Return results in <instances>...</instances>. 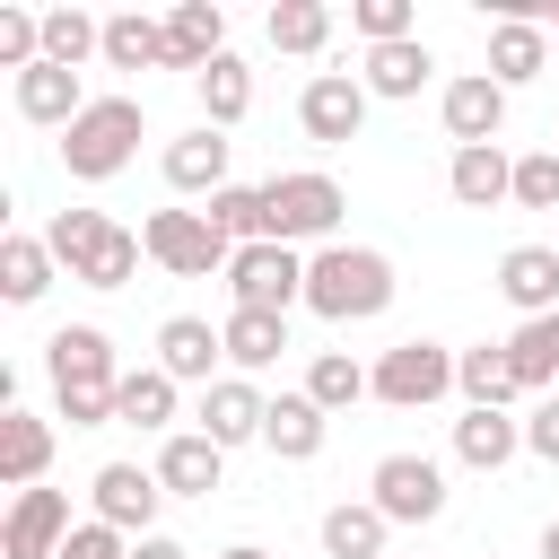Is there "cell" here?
Wrapping results in <instances>:
<instances>
[{
	"label": "cell",
	"mask_w": 559,
	"mask_h": 559,
	"mask_svg": "<svg viewBox=\"0 0 559 559\" xmlns=\"http://www.w3.org/2000/svg\"><path fill=\"white\" fill-rule=\"evenodd\" d=\"M44 367H52V402L70 428H105L114 419V393H122V367H114V341L96 323H61L44 341Z\"/></svg>",
	"instance_id": "obj_1"
},
{
	"label": "cell",
	"mask_w": 559,
	"mask_h": 559,
	"mask_svg": "<svg viewBox=\"0 0 559 559\" xmlns=\"http://www.w3.org/2000/svg\"><path fill=\"white\" fill-rule=\"evenodd\" d=\"M306 306L323 323H367L393 306V262L376 245H323V253H306Z\"/></svg>",
	"instance_id": "obj_2"
},
{
	"label": "cell",
	"mask_w": 559,
	"mask_h": 559,
	"mask_svg": "<svg viewBox=\"0 0 559 559\" xmlns=\"http://www.w3.org/2000/svg\"><path fill=\"white\" fill-rule=\"evenodd\" d=\"M44 245H52V262L70 271V280H87V288H131V271H140V236L131 227H114V218H96V210H61L52 227H44Z\"/></svg>",
	"instance_id": "obj_3"
},
{
	"label": "cell",
	"mask_w": 559,
	"mask_h": 559,
	"mask_svg": "<svg viewBox=\"0 0 559 559\" xmlns=\"http://www.w3.org/2000/svg\"><path fill=\"white\" fill-rule=\"evenodd\" d=\"M140 131H148V122H140V105H131V96H96V105L61 131V166H70L79 183H105V175H122V166H131Z\"/></svg>",
	"instance_id": "obj_4"
},
{
	"label": "cell",
	"mask_w": 559,
	"mask_h": 559,
	"mask_svg": "<svg viewBox=\"0 0 559 559\" xmlns=\"http://www.w3.org/2000/svg\"><path fill=\"white\" fill-rule=\"evenodd\" d=\"M262 210H271V245H332V227H341V210H349V192L332 183V175H314V166H297V175H271L262 183Z\"/></svg>",
	"instance_id": "obj_5"
},
{
	"label": "cell",
	"mask_w": 559,
	"mask_h": 559,
	"mask_svg": "<svg viewBox=\"0 0 559 559\" xmlns=\"http://www.w3.org/2000/svg\"><path fill=\"white\" fill-rule=\"evenodd\" d=\"M140 245H148V262L175 271V280H210V271L236 262V245L210 227V210H157V218L140 227Z\"/></svg>",
	"instance_id": "obj_6"
},
{
	"label": "cell",
	"mask_w": 559,
	"mask_h": 559,
	"mask_svg": "<svg viewBox=\"0 0 559 559\" xmlns=\"http://www.w3.org/2000/svg\"><path fill=\"white\" fill-rule=\"evenodd\" d=\"M367 507L384 515V524H437L445 515V472L428 463V454H384L376 472H367Z\"/></svg>",
	"instance_id": "obj_7"
},
{
	"label": "cell",
	"mask_w": 559,
	"mask_h": 559,
	"mask_svg": "<svg viewBox=\"0 0 559 559\" xmlns=\"http://www.w3.org/2000/svg\"><path fill=\"white\" fill-rule=\"evenodd\" d=\"M297 131H306L314 148H349V140L367 131V79H349V70H314L306 96H297Z\"/></svg>",
	"instance_id": "obj_8"
},
{
	"label": "cell",
	"mask_w": 559,
	"mask_h": 559,
	"mask_svg": "<svg viewBox=\"0 0 559 559\" xmlns=\"http://www.w3.org/2000/svg\"><path fill=\"white\" fill-rule=\"evenodd\" d=\"M227 288H236V306L288 314V306L306 297V253H297V245H245V253L227 262Z\"/></svg>",
	"instance_id": "obj_9"
},
{
	"label": "cell",
	"mask_w": 559,
	"mask_h": 559,
	"mask_svg": "<svg viewBox=\"0 0 559 559\" xmlns=\"http://www.w3.org/2000/svg\"><path fill=\"white\" fill-rule=\"evenodd\" d=\"M437 393H454V349H437V341H402V349L376 358V402H393V411H428Z\"/></svg>",
	"instance_id": "obj_10"
},
{
	"label": "cell",
	"mask_w": 559,
	"mask_h": 559,
	"mask_svg": "<svg viewBox=\"0 0 559 559\" xmlns=\"http://www.w3.org/2000/svg\"><path fill=\"white\" fill-rule=\"evenodd\" d=\"M87 489H96V524H114V533L148 542V524H157V498H166V480H157V472H140V463H105Z\"/></svg>",
	"instance_id": "obj_11"
},
{
	"label": "cell",
	"mask_w": 559,
	"mask_h": 559,
	"mask_svg": "<svg viewBox=\"0 0 559 559\" xmlns=\"http://www.w3.org/2000/svg\"><path fill=\"white\" fill-rule=\"evenodd\" d=\"M70 533H79V524H70V498H61V489H17V507H9V524H0V550H9V559H61Z\"/></svg>",
	"instance_id": "obj_12"
},
{
	"label": "cell",
	"mask_w": 559,
	"mask_h": 559,
	"mask_svg": "<svg viewBox=\"0 0 559 559\" xmlns=\"http://www.w3.org/2000/svg\"><path fill=\"white\" fill-rule=\"evenodd\" d=\"M437 114H445L454 148H489V140L507 131V87H498L489 70H472V79H454V87L437 96Z\"/></svg>",
	"instance_id": "obj_13"
},
{
	"label": "cell",
	"mask_w": 559,
	"mask_h": 559,
	"mask_svg": "<svg viewBox=\"0 0 559 559\" xmlns=\"http://www.w3.org/2000/svg\"><path fill=\"white\" fill-rule=\"evenodd\" d=\"M227 52V9L218 0H175V17H166V70H210Z\"/></svg>",
	"instance_id": "obj_14"
},
{
	"label": "cell",
	"mask_w": 559,
	"mask_h": 559,
	"mask_svg": "<svg viewBox=\"0 0 559 559\" xmlns=\"http://www.w3.org/2000/svg\"><path fill=\"white\" fill-rule=\"evenodd\" d=\"M87 105H96V96H87V87H79V70H61V61H35V70L17 79V114H26V122H44V131H70Z\"/></svg>",
	"instance_id": "obj_15"
},
{
	"label": "cell",
	"mask_w": 559,
	"mask_h": 559,
	"mask_svg": "<svg viewBox=\"0 0 559 559\" xmlns=\"http://www.w3.org/2000/svg\"><path fill=\"white\" fill-rule=\"evenodd\" d=\"M498 297L524 306V323L533 314H559V245H515L498 262Z\"/></svg>",
	"instance_id": "obj_16"
},
{
	"label": "cell",
	"mask_w": 559,
	"mask_h": 559,
	"mask_svg": "<svg viewBox=\"0 0 559 559\" xmlns=\"http://www.w3.org/2000/svg\"><path fill=\"white\" fill-rule=\"evenodd\" d=\"M550 70V26H533V17H498L489 26V79L515 96L524 79H542Z\"/></svg>",
	"instance_id": "obj_17"
},
{
	"label": "cell",
	"mask_w": 559,
	"mask_h": 559,
	"mask_svg": "<svg viewBox=\"0 0 559 559\" xmlns=\"http://www.w3.org/2000/svg\"><path fill=\"white\" fill-rule=\"evenodd\" d=\"M445 192H454L463 210H498V201H515V157H507L498 140H489V148H454Z\"/></svg>",
	"instance_id": "obj_18"
},
{
	"label": "cell",
	"mask_w": 559,
	"mask_h": 559,
	"mask_svg": "<svg viewBox=\"0 0 559 559\" xmlns=\"http://www.w3.org/2000/svg\"><path fill=\"white\" fill-rule=\"evenodd\" d=\"M210 358H227V341H218L201 314H166V323H157V367H166L175 384H201V393H210Z\"/></svg>",
	"instance_id": "obj_19"
},
{
	"label": "cell",
	"mask_w": 559,
	"mask_h": 559,
	"mask_svg": "<svg viewBox=\"0 0 559 559\" xmlns=\"http://www.w3.org/2000/svg\"><path fill=\"white\" fill-rule=\"evenodd\" d=\"M262 419H271V402H262L245 376H218V384L201 393V437H210V445H245V437H262Z\"/></svg>",
	"instance_id": "obj_20"
},
{
	"label": "cell",
	"mask_w": 559,
	"mask_h": 559,
	"mask_svg": "<svg viewBox=\"0 0 559 559\" xmlns=\"http://www.w3.org/2000/svg\"><path fill=\"white\" fill-rule=\"evenodd\" d=\"M323 419H332V411H323L314 393H280L271 419H262V445H271L280 463H314V454H323Z\"/></svg>",
	"instance_id": "obj_21"
},
{
	"label": "cell",
	"mask_w": 559,
	"mask_h": 559,
	"mask_svg": "<svg viewBox=\"0 0 559 559\" xmlns=\"http://www.w3.org/2000/svg\"><path fill=\"white\" fill-rule=\"evenodd\" d=\"M218 463H227V445H210L201 428L157 445V480H166V498H210V489H218Z\"/></svg>",
	"instance_id": "obj_22"
},
{
	"label": "cell",
	"mask_w": 559,
	"mask_h": 559,
	"mask_svg": "<svg viewBox=\"0 0 559 559\" xmlns=\"http://www.w3.org/2000/svg\"><path fill=\"white\" fill-rule=\"evenodd\" d=\"M166 183L175 192H227V140L201 122L183 140H166Z\"/></svg>",
	"instance_id": "obj_23"
},
{
	"label": "cell",
	"mask_w": 559,
	"mask_h": 559,
	"mask_svg": "<svg viewBox=\"0 0 559 559\" xmlns=\"http://www.w3.org/2000/svg\"><path fill=\"white\" fill-rule=\"evenodd\" d=\"M44 463H52V428H44L35 411H9V419H0V480H9V489H35Z\"/></svg>",
	"instance_id": "obj_24"
},
{
	"label": "cell",
	"mask_w": 559,
	"mask_h": 559,
	"mask_svg": "<svg viewBox=\"0 0 559 559\" xmlns=\"http://www.w3.org/2000/svg\"><path fill=\"white\" fill-rule=\"evenodd\" d=\"M428 70H437V52H428L419 35L376 44V52H367V96H419V87H428Z\"/></svg>",
	"instance_id": "obj_25"
},
{
	"label": "cell",
	"mask_w": 559,
	"mask_h": 559,
	"mask_svg": "<svg viewBox=\"0 0 559 559\" xmlns=\"http://www.w3.org/2000/svg\"><path fill=\"white\" fill-rule=\"evenodd\" d=\"M218 341H227V358H236V367H280V349H288V314L236 306V314L218 323Z\"/></svg>",
	"instance_id": "obj_26"
},
{
	"label": "cell",
	"mask_w": 559,
	"mask_h": 559,
	"mask_svg": "<svg viewBox=\"0 0 559 559\" xmlns=\"http://www.w3.org/2000/svg\"><path fill=\"white\" fill-rule=\"evenodd\" d=\"M454 384H463V402H472V411H507V393H524V384H515L507 341H498V349H489V341H480V349H463V358H454Z\"/></svg>",
	"instance_id": "obj_27"
},
{
	"label": "cell",
	"mask_w": 559,
	"mask_h": 559,
	"mask_svg": "<svg viewBox=\"0 0 559 559\" xmlns=\"http://www.w3.org/2000/svg\"><path fill=\"white\" fill-rule=\"evenodd\" d=\"M515 445H524V428H515L507 411H463V419H454V454H463L472 472H498V463H515Z\"/></svg>",
	"instance_id": "obj_28"
},
{
	"label": "cell",
	"mask_w": 559,
	"mask_h": 559,
	"mask_svg": "<svg viewBox=\"0 0 559 559\" xmlns=\"http://www.w3.org/2000/svg\"><path fill=\"white\" fill-rule=\"evenodd\" d=\"M192 87H201V122H210V131L245 122V105H253V70H245L236 52H218V61H210V70L192 79Z\"/></svg>",
	"instance_id": "obj_29"
},
{
	"label": "cell",
	"mask_w": 559,
	"mask_h": 559,
	"mask_svg": "<svg viewBox=\"0 0 559 559\" xmlns=\"http://www.w3.org/2000/svg\"><path fill=\"white\" fill-rule=\"evenodd\" d=\"M507 358H515V384H524V393H550V384H559V314H533V323H515Z\"/></svg>",
	"instance_id": "obj_30"
},
{
	"label": "cell",
	"mask_w": 559,
	"mask_h": 559,
	"mask_svg": "<svg viewBox=\"0 0 559 559\" xmlns=\"http://www.w3.org/2000/svg\"><path fill=\"white\" fill-rule=\"evenodd\" d=\"M105 61H114V70H166V26L140 17V9L105 17Z\"/></svg>",
	"instance_id": "obj_31"
},
{
	"label": "cell",
	"mask_w": 559,
	"mask_h": 559,
	"mask_svg": "<svg viewBox=\"0 0 559 559\" xmlns=\"http://www.w3.org/2000/svg\"><path fill=\"white\" fill-rule=\"evenodd\" d=\"M210 227L245 253V245H271V210H262V183H227V192H210Z\"/></svg>",
	"instance_id": "obj_32"
},
{
	"label": "cell",
	"mask_w": 559,
	"mask_h": 559,
	"mask_svg": "<svg viewBox=\"0 0 559 559\" xmlns=\"http://www.w3.org/2000/svg\"><path fill=\"white\" fill-rule=\"evenodd\" d=\"M44 288H52V245L44 236H9L0 245V297L9 306H35Z\"/></svg>",
	"instance_id": "obj_33"
},
{
	"label": "cell",
	"mask_w": 559,
	"mask_h": 559,
	"mask_svg": "<svg viewBox=\"0 0 559 559\" xmlns=\"http://www.w3.org/2000/svg\"><path fill=\"white\" fill-rule=\"evenodd\" d=\"M114 419H122V428H166V419H175V376H166V367H131L122 393H114Z\"/></svg>",
	"instance_id": "obj_34"
},
{
	"label": "cell",
	"mask_w": 559,
	"mask_h": 559,
	"mask_svg": "<svg viewBox=\"0 0 559 559\" xmlns=\"http://www.w3.org/2000/svg\"><path fill=\"white\" fill-rule=\"evenodd\" d=\"M87 52H105V17H87V9H52V17H44V61L79 70Z\"/></svg>",
	"instance_id": "obj_35"
},
{
	"label": "cell",
	"mask_w": 559,
	"mask_h": 559,
	"mask_svg": "<svg viewBox=\"0 0 559 559\" xmlns=\"http://www.w3.org/2000/svg\"><path fill=\"white\" fill-rule=\"evenodd\" d=\"M306 393H314L323 411H349L358 393H376V376H367V367H358L349 349H323V358L306 367Z\"/></svg>",
	"instance_id": "obj_36"
},
{
	"label": "cell",
	"mask_w": 559,
	"mask_h": 559,
	"mask_svg": "<svg viewBox=\"0 0 559 559\" xmlns=\"http://www.w3.org/2000/svg\"><path fill=\"white\" fill-rule=\"evenodd\" d=\"M323 550L332 559H384V515L376 507H332L323 515Z\"/></svg>",
	"instance_id": "obj_37"
},
{
	"label": "cell",
	"mask_w": 559,
	"mask_h": 559,
	"mask_svg": "<svg viewBox=\"0 0 559 559\" xmlns=\"http://www.w3.org/2000/svg\"><path fill=\"white\" fill-rule=\"evenodd\" d=\"M271 44L280 52H323L332 44V9L323 0H280L271 9Z\"/></svg>",
	"instance_id": "obj_38"
},
{
	"label": "cell",
	"mask_w": 559,
	"mask_h": 559,
	"mask_svg": "<svg viewBox=\"0 0 559 559\" xmlns=\"http://www.w3.org/2000/svg\"><path fill=\"white\" fill-rule=\"evenodd\" d=\"M515 210H559V148L515 157Z\"/></svg>",
	"instance_id": "obj_39"
},
{
	"label": "cell",
	"mask_w": 559,
	"mask_h": 559,
	"mask_svg": "<svg viewBox=\"0 0 559 559\" xmlns=\"http://www.w3.org/2000/svg\"><path fill=\"white\" fill-rule=\"evenodd\" d=\"M349 26L367 35V52H376V44H402V35H411V0H358Z\"/></svg>",
	"instance_id": "obj_40"
},
{
	"label": "cell",
	"mask_w": 559,
	"mask_h": 559,
	"mask_svg": "<svg viewBox=\"0 0 559 559\" xmlns=\"http://www.w3.org/2000/svg\"><path fill=\"white\" fill-rule=\"evenodd\" d=\"M61 559H131V533H114V524H96V515H87V524L61 542Z\"/></svg>",
	"instance_id": "obj_41"
},
{
	"label": "cell",
	"mask_w": 559,
	"mask_h": 559,
	"mask_svg": "<svg viewBox=\"0 0 559 559\" xmlns=\"http://www.w3.org/2000/svg\"><path fill=\"white\" fill-rule=\"evenodd\" d=\"M524 445H533L542 463H559V393H550V402H542V411L524 419Z\"/></svg>",
	"instance_id": "obj_42"
},
{
	"label": "cell",
	"mask_w": 559,
	"mask_h": 559,
	"mask_svg": "<svg viewBox=\"0 0 559 559\" xmlns=\"http://www.w3.org/2000/svg\"><path fill=\"white\" fill-rule=\"evenodd\" d=\"M131 559H192L183 542H166V533H148V542H131Z\"/></svg>",
	"instance_id": "obj_43"
},
{
	"label": "cell",
	"mask_w": 559,
	"mask_h": 559,
	"mask_svg": "<svg viewBox=\"0 0 559 559\" xmlns=\"http://www.w3.org/2000/svg\"><path fill=\"white\" fill-rule=\"evenodd\" d=\"M542 559H559V515H550V524H542Z\"/></svg>",
	"instance_id": "obj_44"
},
{
	"label": "cell",
	"mask_w": 559,
	"mask_h": 559,
	"mask_svg": "<svg viewBox=\"0 0 559 559\" xmlns=\"http://www.w3.org/2000/svg\"><path fill=\"white\" fill-rule=\"evenodd\" d=\"M218 559H271V550H253V542H236V550H218Z\"/></svg>",
	"instance_id": "obj_45"
},
{
	"label": "cell",
	"mask_w": 559,
	"mask_h": 559,
	"mask_svg": "<svg viewBox=\"0 0 559 559\" xmlns=\"http://www.w3.org/2000/svg\"><path fill=\"white\" fill-rule=\"evenodd\" d=\"M550 35H559V17H550Z\"/></svg>",
	"instance_id": "obj_46"
}]
</instances>
